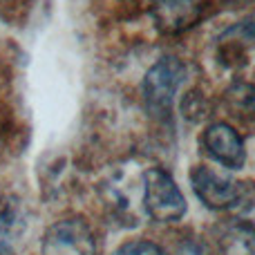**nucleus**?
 <instances>
[{
  "label": "nucleus",
  "mask_w": 255,
  "mask_h": 255,
  "mask_svg": "<svg viewBox=\"0 0 255 255\" xmlns=\"http://www.w3.org/2000/svg\"><path fill=\"white\" fill-rule=\"evenodd\" d=\"M188 67L177 56H163L145 72L141 83V97H143L145 110L157 121H170L172 106L179 88L184 85Z\"/></svg>",
  "instance_id": "obj_1"
},
{
  "label": "nucleus",
  "mask_w": 255,
  "mask_h": 255,
  "mask_svg": "<svg viewBox=\"0 0 255 255\" xmlns=\"http://www.w3.org/2000/svg\"><path fill=\"white\" fill-rule=\"evenodd\" d=\"M141 204L145 215L159 224H175L188 211L184 193L163 168H148L141 177Z\"/></svg>",
  "instance_id": "obj_2"
},
{
  "label": "nucleus",
  "mask_w": 255,
  "mask_h": 255,
  "mask_svg": "<svg viewBox=\"0 0 255 255\" xmlns=\"http://www.w3.org/2000/svg\"><path fill=\"white\" fill-rule=\"evenodd\" d=\"M190 186L199 202L211 211H240L251 204V186L208 166H193Z\"/></svg>",
  "instance_id": "obj_3"
},
{
  "label": "nucleus",
  "mask_w": 255,
  "mask_h": 255,
  "mask_svg": "<svg viewBox=\"0 0 255 255\" xmlns=\"http://www.w3.org/2000/svg\"><path fill=\"white\" fill-rule=\"evenodd\" d=\"M43 255H97V240L90 224L81 217L52 224L43 238Z\"/></svg>",
  "instance_id": "obj_4"
},
{
  "label": "nucleus",
  "mask_w": 255,
  "mask_h": 255,
  "mask_svg": "<svg viewBox=\"0 0 255 255\" xmlns=\"http://www.w3.org/2000/svg\"><path fill=\"white\" fill-rule=\"evenodd\" d=\"M202 148L215 163L226 170H242L247 163V143L233 126L224 121L206 126L202 132Z\"/></svg>",
  "instance_id": "obj_5"
},
{
  "label": "nucleus",
  "mask_w": 255,
  "mask_h": 255,
  "mask_svg": "<svg viewBox=\"0 0 255 255\" xmlns=\"http://www.w3.org/2000/svg\"><path fill=\"white\" fill-rule=\"evenodd\" d=\"M22 229H25V215L20 202L9 195L0 197V251L9 255Z\"/></svg>",
  "instance_id": "obj_6"
},
{
  "label": "nucleus",
  "mask_w": 255,
  "mask_h": 255,
  "mask_svg": "<svg viewBox=\"0 0 255 255\" xmlns=\"http://www.w3.org/2000/svg\"><path fill=\"white\" fill-rule=\"evenodd\" d=\"M112 255H168L159 244L150 242V240H130L117 247Z\"/></svg>",
  "instance_id": "obj_7"
},
{
  "label": "nucleus",
  "mask_w": 255,
  "mask_h": 255,
  "mask_svg": "<svg viewBox=\"0 0 255 255\" xmlns=\"http://www.w3.org/2000/svg\"><path fill=\"white\" fill-rule=\"evenodd\" d=\"M181 112H184V115H188L190 119H202V117H206L208 106H206L204 94L199 92V90H190V92L186 94L184 103H181Z\"/></svg>",
  "instance_id": "obj_8"
},
{
  "label": "nucleus",
  "mask_w": 255,
  "mask_h": 255,
  "mask_svg": "<svg viewBox=\"0 0 255 255\" xmlns=\"http://www.w3.org/2000/svg\"><path fill=\"white\" fill-rule=\"evenodd\" d=\"M0 255H7V253H2V251H0Z\"/></svg>",
  "instance_id": "obj_9"
}]
</instances>
